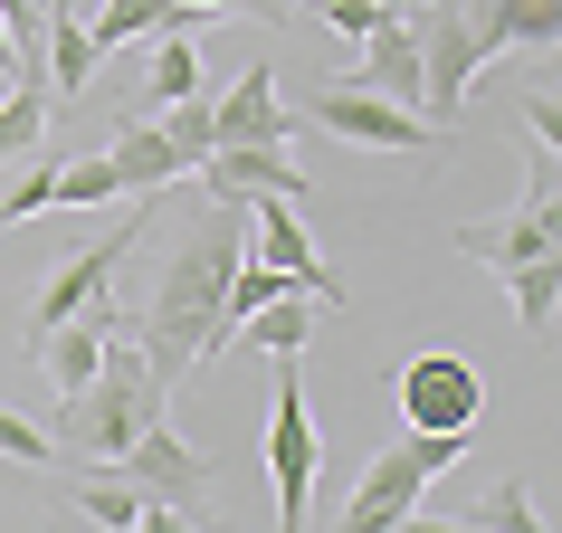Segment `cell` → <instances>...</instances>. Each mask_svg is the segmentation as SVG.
<instances>
[{
    "mask_svg": "<svg viewBox=\"0 0 562 533\" xmlns=\"http://www.w3.org/2000/svg\"><path fill=\"white\" fill-rule=\"evenodd\" d=\"M238 258H248V201H210L201 191V219L172 238V258L153 276V305L134 315V343H144L153 382L172 390L191 362L220 353V296H229Z\"/></svg>",
    "mask_w": 562,
    "mask_h": 533,
    "instance_id": "1",
    "label": "cell"
},
{
    "mask_svg": "<svg viewBox=\"0 0 562 533\" xmlns=\"http://www.w3.org/2000/svg\"><path fill=\"white\" fill-rule=\"evenodd\" d=\"M153 419H172V390L153 382L144 343H134V325L105 333V362H95L87 390H58V429L48 439L77 447V457H115L134 429H153Z\"/></svg>",
    "mask_w": 562,
    "mask_h": 533,
    "instance_id": "2",
    "label": "cell"
},
{
    "mask_svg": "<svg viewBox=\"0 0 562 533\" xmlns=\"http://www.w3.org/2000/svg\"><path fill=\"white\" fill-rule=\"evenodd\" d=\"M448 467H468V429H411L401 447H382L372 467H362L353 504H344V524L353 533H391V524H411L419 496H429V476Z\"/></svg>",
    "mask_w": 562,
    "mask_h": 533,
    "instance_id": "3",
    "label": "cell"
},
{
    "mask_svg": "<svg viewBox=\"0 0 562 533\" xmlns=\"http://www.w3.org/2000/svg\"><path fill=\"white\" fill-rule=\"evenodd\" d=\"M277 362V410H267V476H277V524L305 533L315 514V467H325V447H315V419H305V353H267Z\"/></svg>",
    "mask_w": 562,
    "mask_h": 533,
    "instance_id": "4",
    "label": "cell"
},
{
    "mask_svg": "<svg viewBox=\"0 0 562 533\" xmlns=\"http://www.w3.org/2000/svg\"><path fill=\"white\" fill-rule=\"evenodd\" d=\"M115 467L134 476V496H144V524H153V533H181V514H191V504H201V486H210V457L181 439L172 419L134 429V439L115 447Z\"/></svg>",
    "mask_w": 562,
    "mask_h": 533,
    "instance_id": "5",
    "label": "cell"
},
{
    "mask_svg": "<svg viewBox=\"0 0 562 533\" xmlns=\"http://www.w3.org/2000/svg\"><path fill=\"white\" fill-rule=\"evenodd\" d=\"M411 38H419V124L429 134H458V105H468L476 87V38H468V10L458 0H429V10H411Z\"/></svg>",
    "mask_w": 562,
    "mask_h": 533,
    "instance_id": "6",
    "label": "cell"
},
{
    "mask_svg": "<svg viewBox=\"0 0 562 533\" xmlns=\"http://www.w3.org/2000/svg\"><path fill=\"white\" fill-rule=\"evenodd\" d=\"M305 115L325 124V134H344V144H382V152H429L439 134L411 115V105H391L382 87H362V77H334V87L305 95Z\"/></svg>",
    "mask_w": 562,
    "mask_h": 533,
    "instance_id": "7",
    "label": "cell"
},
{
    "mask_svg": "<svg viewBox=\"0 0 562 533\" xmlns=\"http://www.w3.org/2000/svg\"><path fill=\"white\" fill-rule=\"evenodd\" d=\"M553 229H562V201H553V162H533L525 201L505 209L496 229H458V248H468V258H486V266L505 276V266H525V258H553Z\"/></svg>",
    "mask_w": 562,
    "mask_h": 533,
    "instance_id": "8",
    "label": "cell"
},
{
    "mask_svg": "<svg viewBox=\"0 0 562 533\" xmlns=\"http://www.w3.org/2000/svg\"><path fill=\"white\" fill-rule=\"evenodd\" d=\"M476 410H486V382H476L468 353H419L401 372V419L411 429H476Z\"/></svg>",
    "mask_w": 562,
    "mask_h": 533,
    "instance_id": "9",
    "label": "cell"
},
{
    "mask_svg": "<svg viewBox=\"0 0 562 533\" xmlns=\"http://www.w3.org/2000/svg\"><path fill=\"white\" fill-rule=\"evenodd\" d=\"M153 219H134V229H115V238H87V248H77V258L58 266V276H48V286H38V315H30V333H48V325H67V315H87L95 296H105V286H115V266L134 258V238H144Z\"/></svg>",
    "mask_w": 562,
    "mask_h": 533,
    "instance_id": "10",
    "label": "cell"
},
{
    "mask_svg": "<svg viewBox=\"0 0 562 533\" xmlns=\"http://www.w3.org/2000/svg\"><path fill=\"white\" fill-rule=\"evenodd\" d=\"M248 258H267V266H286L315 305H344V276H334L325 258H315V238H305V219H296V201H248Z\"/></svg>",
    "mask_w": 562,
    "mask_h": 533,
    "instance_id": "11",
    "label": "cell"
},
{
    "mask_svg": "<svg viewBox=\"0 0 562 533\" xmlns=\"http://www.w3.org/2000/svg\"><path fill=\"white\" fill-rule=\"evenodd\" d=\"M201 191L210 201H296L305 209V172L286 162V144H210Z\"/></svg>",
    "mask_w": 562,
    "mask_h": 533,
    "instance_id": "12",
    "label": "cell"
},
{
    "mask_svg": "<svg viewBox=\"0 0 562 533\" xmlns=\"http://www.w3.org/2000/svg\"><path fill=\"white\" fill-rule=\"evenodd\" d=\"M468 10V38H476V58H515V48H553L562 38V0H458Z\"/></svg>",
    "mask_w": 562,
    "mask_h": 533,
    "instance_id": "13",
    "label": "cell"
},
{
    "mask_svg": "<svg viewBox=\"0 0 562 533\" xmlns=\"http://www.w3.org/2000/svg\"><path fill=\"white\" fill-rule=\"evenodd\" d=\"M210 124H220V144H286L296 115H286V95H277V67H248V77L210 105Z\"/></svg>",
    "mask_w": 562,
    "mask_h": 533,
    "instance_id": "14",
    "label": "cell"
},
{
    "mask_svg": "<svg viewBox=\"0 0 562 533\" xmlns=\"http://www.w3.org/2000/svg\"><path fill=\"white\" fill-rule=\"evenodd\" d=\"M353 77L419 115V38H411V20H401V10H391L382 30H362V67H353Z\"/></svg>",
    "mask_w": 562,
    "mask_h": 533,
    "instance_id": "15",
    "label": "cell"
},
{
    "mask_svg": "<svg viewBox=\"0 0 562 533\" xmlns=\"http://www.w3.org/2000/svg\"><path fill=\"white\" fill-rule=\"evenodd\" d=\"M105 162H115V191H124V201H153L162 181H181V162H172V144H162V124H153V115L124 124L115 144H105Z\"/></svg>",
    "mask_w": 562,
    "mask_h": 533,
    "instance_id": "16",
    "label": "cell"
},
{
    "mask_svg": "<svg viewBox=\"0 0 562 533\" xmlns=\"http://www.w3.org/2000/svg\"><path fill=\"white\" fill-rule=\"evenodd\" d=\"M48 124H58L48 77H10V95H0V172H10V162H30V152L48 144Z\"/></svg>",
    "mask_w": 562,
    "mask_h": 533,
    "instance_id": "17",
    "label": "cell"
},
{
    "mask_svg": "<svg viewBox=\"0 0 562 533\" xmlns=\"http://www.w3.org/2000/svg\"><path fill=\"white\" fill-rule=\"evenodd\" d=\"M305 305H315V296H296V286H286V296H267L258 315H238V325H229V343H258V353H305V333H315V315H305Z\"/></svg>",
    "mask_w": 562,
    "mask_h": 533,
    "instance_id": "18",
    "label": "cell"
},
{
    "mask_svg": "<svg viewBox=\"0 0 562 533\" xmlns=\"http://www.w3.org/2000/svg\"><path fill=\"white\" fill-rule=\"evenodd\" d=\"M162 30H191V10H181V0H105V10L87 20L95 48H124V38H162Z\"/></svg>",
    "mask_w": 562,
    "mask_h": 533,
    "instance_id": "19",
    "label": "cell"
},
{
    "mask_svg": "<svg viewBox=\"0 0 562 533\" xmlns=\"http://www.w3.org/2000/svg\"><path fill=\"white\" fill-rule=\"evenodd\" d=\"M153 124H162V144H172V162L181 172H201L210 162V144H220V124H210V95L191 87V95H172V105H153Z\"/></svg>",
    "mask_w": 562,
    "mask_h": 533,
    "instance_id": "20",
    "label": "cell"
},
{
    "mask_svg": "<svg viewBox=\"0 0 562 533\" xmlns=\"http://www.w3.org/2000/svg\"><path fill=\"white\" fill-rule=\"evenodd\" d=\"M67 504L87 514V524H105V533H144V496H134V476H77L67 486Z\"/></svg>",
    "mask_w": 562,
    "mask_h": 533,
    "instance_id": "21",
    "label": "cell"
},
{
    "mask_svg": "<svg viewBox=\"0 0 562 533\" xmlns=\"http://www.w3.org/2000/svg\"><path fill=\"white\" fill-rule=\"evenodd\" d=\"M201 87V58H191V30H162L153 38V58H144V115L153 105H172V95Z\"/></svg>",
    "mask_w": 562,
    "mask_h": 533,
    "instance_id": "22",
    "label": "cell"
},
{
    "mask_svg": "<svg viewBox=\"0 0 562 533\" xmlns=\"http://www.w3.org/2000/svg\"><path fill=\"white\" fill-rule=\"evenodd\" d=\"M505 296H515V325H525V333H553L562 266H553V258H525V266H505Z\"/></svg>",
    "mask_w": 562,
    "mask_h": 533,
    "instance_id": "23",
    "label": "cell"
},
{
    "mask_svg": "<svg viewBox=\"0 0 562 533\" xmlns=\"http://www.w3.org/2000/svg\"><path fill=\"white\" fill-rule=\"evenodd\" d=\"M0 457H10V467H58V439H48L38 419L0 410Z\"/></svg>",
    "mask_w": 562,
    "mask_h": 533,
    "instance_id": "24",
    "label": "cell"
},
{
    "mask_svg": "<svg viewBox=\"0 0 562 533\" xmlns=\"http://www.w3.org/2000/svg\"><path fill=\"white\" fill-rule=\"evenodd\" d=\"M468 524H486V533H533V524H543V514H533V496H525V486H515V476H505V486H496V496H486V504H476Z\"/></svg>",
    "mask_w": 562,
    "mask_h": 533,
    "instance_id": "25",
    "label": "cell"
},
{
    "mask_svg": "<svg viewBox=\"0 0 562 533\" xmlns=\"http://www.w3.org/2000/svg\"><path fill=\"white\" fill-rule=\"evenodd\" d=\"M315 10H325L344 38H362V30H382V20H391V0H315Z\"/></svg>",
    "mask_w": 562,
    "mask_h": 533,
    "instance_id": "26",
    "label": "cell"
},
{
    "mask_svg": "<svg viewBox=\"0 0 562 533\" xmlns=\"http://www.w3.org/2000/svg\"><path fill=\"white\" fill-rule=\"evenodd\" d=\"M525 134H533V152L562 144V105H553V95H533V105H525Z\"/></svg>",
    "mask_w": 562,
    "mask_h": 533,
    "instance_id": "27",
    "label": "cell"
},
{
    "mask_svg": "<svg viewBox=\"0 0 562 533\" xmlns=\"http://www.w3.org/2000/svg\"><path fill=\"white\" fill-rule=\"evenodd\" d=\"M191 20H229V10H267V0H181Z\"/></svg>",
    "mask_w": 562,
    "mask_h": 533,
    "instance_id": "28",
    "label": "cell"
},
{
    "mask_svg": "<svg viewBox=\"0 0 562 533\" xmlns=\"http://www.w3.org/2000/svg\"><path fill=\"white\" fill-rule=\"evenodd\" d=\"M0 67H10V77H30V67H20V48H10V20H0Z\"/></svg>",
    "mask_w": 562,
    "mask_h": 533,
    "instance_id": "29",
    "label": "cell"
}]
</instances>
